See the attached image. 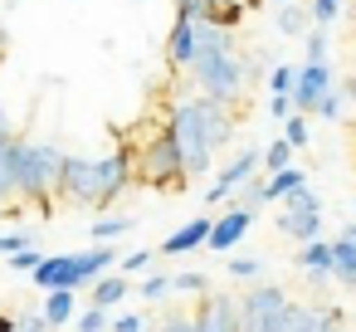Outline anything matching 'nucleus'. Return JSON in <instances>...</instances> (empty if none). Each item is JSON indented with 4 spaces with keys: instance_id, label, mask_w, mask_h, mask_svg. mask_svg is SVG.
Masks as SVG:
<instances>
[{
    "instance_id": "obj_1",
    "label": "nucleus",
    "mask_w": 356,
    "mask_h": 332,
    "mask_svg": "<svg viewBox=\"0 0 356 332\" xmlns=\"http://www.w3.org/2000/svg\"><path fill=\"white\" fill-rule=\"evenodd\" d=\"M171 137L181 147V171L186 176H205L210 157L234 137V108L215 103V98H186L171 108Z\"/></svg>"
},
{
    "instance_id": "obj_2",
    "label": "nucleus",
    "mask_w": 356,
    "mask_h": 332,
    "mask_svg": "<svg viewBox=\"0 0 356 332\" xmlns=\"http://www.w3.org/2000/svg\"><path fill=\"white\" fill-rule=\"evenodd\" d=\"M191 74L200 84V98H215L234 108L244 98V59L234 49V30H220L210 20H195V59Z\"/></svg>"
},
{
    "instance_id": "obj_3",
    "label": "nucleus",
    "mask_w": 356,
    "mask_h": 332,
    "mask_svg": "<svg viewBox=\"0 0 356 332\" xmlns=\"http://www.w3.org/2000/svg\"><path fill=\"white\" fill-rule=\"evenodd\" d=\"M59 166H64V152H59L54 142H25V137H20V152H15V186H20V200H30L40 215L54 210Z\"/></svg>"
},
{
    "instance_id": "obj_4",
    "label": "nucleus",
    "mask_w": 356,
    "mask_h": 332,
    "mask_svg": "<svg viewBox=\"0 0 356 332\" xmlns=\"http://www.w3.org/2000/svg\"><path fill=\"white\" fill-rule=\"evenodd\" d=\"M127 166H132V181H147V186H171L181 191L186 186V171H181V147L171 137V127L152 132L142 142V152H127Z\"/></svg>"
},
{
    "instance_id": "obj_5",
    "label": "nucleus",
    "mask_w": 356,
    "mask_h": 332,
    "mask_svg": "<svg viewBox=\"0 0 356 332\" xmlns=\"http://www.w3.org/2000/svg\"><path fill=\"white\" fill-rule=\"evenodd\" d=\"M293 108L298 113H317V118H337L341 113V88H337V74L332 64H302L298 69V84H293Z\"/></svg>"
},
{
    "instance_id": "obj_6",
    "label": "nucleus",
    "mask_w": 356,
    "mask_h": 332,
    "mask_svg": "<svg viewBox=\"0 0 356 332\" xmlns=\"http://www.w3.org/2000/svg\"><path fill=\"white\" fill-rule=\"evenodd\" d=\"M64 200L83 205V210H108V191H103V166L88 161V157H64L59 166V191Z\"/></svg>"
},
{
    "instance_id": "obj_7",
    "label": "nucleus",
    "mask_w": 356,
    "mask_h": 332,
    "mask_svg": "<svg viewBox=\"0 0 356 332\" xmlns=\"http://www.w3.org/2000/svg\"><path fill=\"white\" fill-rule=\"evenodd\" d=\"M288 308H293V298H288L283 288H273V283L249 288L244 303H239V327H244V332H283Z\"/></svg>"
},
{
    "instance_id": "obj_8",
    "label": "nucleus",
    "mask_w": 356,
    "mask_h": 332,
    "mask_svg": "<svg viewBox=\"0 0 356 332\" xmlns=\"http://www.w3.org/2000/svg\"><path fill=\"white\" fill-rule=\"evenodd\" d=\"M278 230L288 235V239H317L322 235V200L307 191V186H298V191H288L283 196V210H278Z\"/></svg>"
},
{
    "instance_id": "obj_9",
    "label": "nucleus",
    "mask_w": 356,
    "mask_h": 332,
    "mask_svg": "<svg viewBox=\"0 0 356 332\" xmlns=\"http://www.w3.org/2000/svg\"><path fill=\"white\" fill-rule=\"evenodd\" d=\"M191 327L195 332H244L239 327V303L225 298V293H205L200 308H195V317H191Z\"/></svg>"
},
{
    "instance_id": "obj_10",
    "label": "nucleus",
    "mask_w": 356,
    "mask_h": 332,
    "mask_svg": "<svg viewBox=\"0 0 356 332\" xmlns=\"http://www.w3.org/2000/svg\"><path fill=\"white\" fill-rule=\"evenodd\" d=\"M254 171H259V152L249 147V152H239V157H234V161H229V166H225L215 181H210V191H205V205H225V200H229V196H234V191H239V186L254 176Z\"/></svg>"
},
{
    "instance_id": "obj_11",
    "label": "nucleus",
    "mask_w": 356,
    "mask_h": 332,
    "mask_svg": "<svg viewBox=\"0 0 356 332\" xmlns=\"http://www.w3.org/2000/svg\"><path fill=\"white\" fill-rule=\"evenodd\" d=\"M254 220H259L254 210H239V205H229L225 215H215V220H210V235H205V244H210L215 254H229V249H234V244L249 235V225H254Z\"/></svg>"
},
{
    "instance_id": "obj_12",
    "label": "nucleus",
    "mask_w": 356,
    "mask_h": 332,
    "mask_svg": "<svg viewBox=\"0 0 356 332\" xmlns=\"http://www.w3.org/2000/svg\"><path fill=\"white\" fill-rule=\"evenodd\" d=\"M283 332H341V313H337V308H317V303H312V308L293 303Z\"/></svg>"
},
{
    "instance_id": "obj_13",
    "label": "nucleus",
    "mask_w": 356,
    "mask_h": 332,
    "mask_svg": "<svg viewBox=\"0 0 356 332\" xmlns=\"http://www.w3.org/2000/svg\"><path fill=\"white\" fill-rule=\"evenodd\" d=\"M35 283H40L44 293H54V288H79L74 254H44V259L35 264Z\"/></svg>"
},
{
    "instance_id": "obj_14",
    "label": "nucleus",
    "mask_w": 356,
    "mask_h": 332,
    "mask_svg": "<svg viewBox=\"0 0 356 332\" xmlns=\"http://www.w3.org/2000/svg\"><path fill=\"white\" fill-rule=\"evenodd\" d=\"M166 59H171V69H191V59H195V20H186V15H176V20H171Z\"/></svg>"
},
{
    "instance_id": "obj_15",
    "label": "nucleus",
    "mask_w": 356,
    "mask_h": 332,
    "mask_svg": "<svg viewBox=\"0 0 356 332\" xmlns=\"http://www.w3.org/2000/svg\"><path fill=\"white\" fill-rule=\"evenodd\" d=\"M15 152H20V137H15V132H0V205H15V200H20V186H15Z\"/></svg>"
},
{
    "instance_id": "obj_16",
    "label": "nucleus",
    "mask_w": 356,
    "mask_h": 332,
    "mask_svg": "<svg viewBox=\"0 0 356 332\" xmlns=\"http://www.w3.org/2000/svg\"><path fill=\"white\" fill-rule=\"evenodd\" d=\"M210 220H215V215H200V220H191V225L171 230V235L161 239V249H156V254H191V249H200V244H205V235H210Z\"/></svg>"
},
{
    "instance_id": "obj_17",
    "label": "nucleus",
    "mask_w": 356,
    "mask_h": 332,
    "mask_svg": "<svg viewBox=\"0 0 356 332\" xmlns=\"http://www.w3.org/2000/svg\"><path fill=\"white\" fill-rule=\"evenodd\" d=\"M113 264H118V254H113L108 244H93L88 254H74V269H79V288H83V283H93V278H103V274H108Z\"/></svg>"
},
{
    "instance_id": "obj_18",
    "label": "nucleus",
    "mask_w": 356,
    "mask_h": 332,
    "mask_svg": "<svg viewBox=\"0 0 356 332\" xmlns=\"http://www.w3.org/2000/svg\"><path fill=\"white\" fill-rule=\"evenodd\" d=\"M127 293H137L132 288V278H122V274H103V278H93V308H118Z\"/></svg>"
},
{
    "instance_id": "obj_19",
    "label": "nucleus",
    "mask_w": 356,
    "mask_h": 332,
    "mask_svg": "<svg viewBox=\"0 0 356 332\" xmlns=\"http://www.w3.org/2000/svg\"><path fill=\"white\" fill-rule=\"evenodd\" d=\"M298 186H307V171H298V166L273 171V176L264 181V205H268V200H283V196H288V191H298Z\"/></svg>"
},
{
    "instance_id": "obj_20",
    "label": "nucleus",
    "mask_w": 356,
    "mask_h": 332,
    "mask_svg": "<svg viewBox=\"0 0 356 332\" xmlns=\"http://www.w3.org/2000/svg\"><path fill=\"white\" fill-rule=\"evenodd\" d=\"M332 278H341L346 288H356V244L332 239Z\"/></svg>"
},
{
    "instance_id": "obj_21",
    "label": "nucleus",
    "mask_w": 356,
    "mask_h": 332,
    "mask_svg": "<svg viewBox=\"0 0 356 332\" xmlns=\"http://www.w3.org/2000/svg\"><path fill=\"white\" fill-rule=\"evenodd\" d=\"M44 322H49V327L74 322V288H54V293L44 298Z\"/></svg>"
},
{
    "instance_id": "obj_22",
    "label": "nucleus",
    "mask_w": 356,
    "mask_h": 332,
    "mask_svg": "<svg viewBox=\"0 0 356 332\" xmlns=\"http://www.w3.org/2000/svg\"><path fill=\"white\" fill-rule=\"evenodd\" d=\"M298 259H302V269H307V274H317V278H327V274H332V244H327V239H307V249H302Z\"/></svg>"
},
{
    "instance_id": "obj_23",
    "label": "nucleus",
    "mask_w": 356,
    "mask_h": 332,
    "mask_svg": "<svg viewBox=\"0 0 356 332\" xmlns=\"http://www.w3.org/2000/svg\"><path fill=\"white\" fill-rule=\"evenodd\" d=\"M273 25H278V35H288V40H298V35H307V10H298V6H283Z\"/></svg>"
},
{
    "instance_id": "obj_24",
    "label": "nucleus",
    "mask_w": 356,
    "mask_h": 332,
    "mask_svg": "<svg viewBox=\"0 0 356 332\" xmlns=\"http://www.w3.org/2000/svg\"><path fill=\"white\" fill-rule=\"evenodd\" d=\"M132 230V215H108V220H93V239L103 244V239H118V235H127Z\"/></svg>"
},
{
    "instance_id": "obj_25",
    "label": "nucleus",
    "mask_w": 356,
    "mask_h": 332,
    "mask_svg": "<svg viewBox=\"0 0 356 332\" xmlns=\"http://www.w3.org/2000/svg\"><path fill=\"white\" fill-rule=\"evenodd\" d=\"M264 166H268V176H273V171H283V166H293V147H288L283 137H273V142H268V152H264Z\"/></svg>"
},
{
    "instance_id": "obj_26",
    "label": "nucleus",
    "mask_w": 356,
    "mask_h": 332,
    "mask_svg": "<svg viewBox=\"0 0 356 332\" xmlns=\"http://www.w3.org/2000/svg\"><path fill=\"white\" fill-rule=\"evenodd\" d=\"M152 254H156V249H137V254H122V259H118V274H122V278H132V274H147Z\"/></svg>"
},
{
    "instance_id": "obj_27",
    "label": "nucleus",
    "mask_w": 356,
    "mask_h": 332,
    "mask_svg": "<svg viewBox=\"0 0 356 332\" xmlns=\"http://www.w3.org/2000/svg\"><path fill=\"white\" fill-rule=\"evenodd\" d=\"M302 45H307V64H327V30H307Z\"/></svg>"
},
{
    "instance_id": "obj_28",
    "label": "nucleus",
    "mask_w": 356,
    "mask_h": 332,
    "mask_svg": "<svg viewBox=\"0 0 356 332\" xmlns=\"http://www.w3.org/2000/svg\"><path fill=\"white\" fill-rule=\"evenodd\" d=\"M283 142L288 147H307L312 137H307V118L302 113H288V132H283Z\"/></svg>"
},
{
    "instance_id": "obj_29",
    "label": "nucleus",
    "mask_w": 356,
    "mask_h": 332,
    "mask_svg": "<svg viewBox=\"0 0 356 332\" xmlns=\"http://www.w3.org/2000/svg\"><path fill=\"white\" fill-rule=\"evenodd\" d=\"M166 288H171V274H147L137 293H142L147 303H156V298H166Z\"/></svg>"
},
{
    "instance_id": "obj_30",
    "label": "nucleus",
    "mask_w": 356,
    "mask_h": 332,
    "mask_svg": "<svg viewBox=\"0 0 356 332\" xmlns=\"http://www.w3.org/2000/svg\"><path fill=\"white\" fill-rule=\"evenodd\" d=\"M337 10H341V0H312V15H307V20H312L317 30H327V25L337 20Z\"/></svg>"
},
{
    "instance_id": "obj_31",
    "label": "nucleus",
    "mask_w": 356,
    "mask_h": 332,
    "mask_svg": "<svg viewBox=\"0 0 356 332\" xmlns=\"http://www.w3.org/2000/svg\"><path fill=\"white\" fill-rule=\"evenodd\" d=\"M293 84H298V69H288V64L268 69V88H273V93H293Z\"/></svg>"
},
{
    "instance_id": "obj_32",
    "label": "nucleus",
    "mask_w": 356,
    "mask_h": 332,
    "mask_svg": "<svg viewBox=\"0 0 356 332\" xmlns=\"http://www.w3.org/2000/svg\"><path fill=\"white\" fill-rule=\"evenodd\" d=\"M35 244V235L30 230H10V235H0V254H20V249H30Z\"/></svg>"
},
{
    "instance_id": "obj_33",
    "label": "nucleus",
    "mask_w": 356,
    "mask_h": 332,
    "mask_svg": "<svg viewBox=\"0 0 356 332\" xmlns=\"http://www.w3.org/2000/svg\"><path fill=\"white\" fill-rule=\"evenodd\" d=\"M200 288H210L205 274H176L171 278V293H200Z\"/></svg>"
},
{
    "instance_id": "obj_34",
    "label": "nucleus",
    "mask_w": 356,
    "mask_h": 332,
    "mask_svg": "<svg viewBox=\"0 0 356 332\" xmlns=\"http://www.w3.org/2000/svg\"><path fill=\"white\" fill-rule=\"evenodd\" d=\"M79 332H108V313H103V308L79 313Z\"/></svg>"
},
{
    "instance_id": "obj_35",
    "label": "nucleus",
    "mask_w": 356,
    "mask_h": 332,
    "mask_svg": "<svg viewBox=\"0 0 356 332\" xmlns=\"http://www.w3.org/2000/svg\"><path fill=\"white\" fill-rule=\"evenodd\" d=\"M44 254L30 244V249H20V254H10V269H20V274H35V264H40Z\"/></svg>"
},
{
    "instance_id": "obj_36",
    "label": "nucleus",
    "mask_w": 356,
    "mask_h": 332,
    "mask_svg": "<svg viewBox=\"0 0 356 332\" xmlns=\"http://www.w3.org/2000/svg\"><path fill=\"white\" fill-rule=\"evenodd\" d=\"M108 332H147V317L142 313H122L118 322H108Z\"/></svg>"
},
{
    "instance_id": "obj_37",
    "label": "nucleus",
    "mask_w": 356,
    "mask_h": 332,
    "mask_svg": "<svg viewBox=\"0 0 356 332\" xmlns=\"http://www.w3.org/2000/svg\"><path fill=\"white\" fill-rule=\"evenodd\" d=\"M15 332H49V322H44V313H25V317H15Z\"/></svg>"
},
{
    "instance_id": "obj_38",
    "label": "nucleus",
    "mask_w": 356,
    "mask_h": 332,
    "mask_svg": "<svg viewBox=\"0 0 356 332\" xmlns=\"http://www.w3.org/2000/svg\"><path fill=\"white\" fill-rule=\"evenodd\" d=\"M229 274L234 278H259V259H229Z\"/></svg>"
},
{
    "instance_id": "obj_39",
    "label": "nucleus",
    "mask_w": 356,
    "mask_h": 332,
    "mask_svg": "<svg viewBox=\"0 0 356 332\" xmlns=\"http://www.w3.org/2000/svg\"><path fill=\"white\" fill-rule=\"evenodd\" d=\"M268 113H273V118H288V113H293V98H288V93H273Z\"/></svg>"
},
{
    "instance_id": "obj_40",
    "label": "nucleus",
    "mask_w": 356,
    "mask_h": 332,
    "mask_svg": "<svg viewBox=\"0 0 356 332\" xmlns=\"http://www.w3.org/2000/svg\"><path fill=\"white\" fill-rule=\"evenodd\" d=\"M156 332H195V327H191V317H176V313H171V317H166Z\"/></svg>"
},
{
    "instance_id": "obj_41",
    "label": "nucleus",
    "mask_w": 356,
    "mask_h": 332,
    "mask_svg": "<svg viewBox=\"0 0 356 332\" xmlns=\"http://www.w3.org/2000/svg\"><path fill=\"white\" fill-rule=\"evenodd\" d=\"M200 6H205V0H181V6H176V15H186V20H200Z\"/></svg>"
},
{
    "instance_id": "obj_42",
    "label": "nucleus",
    "mask_w": 356,
    "mask_h": 332,
    "mask_svg": "<svg viewBox=\"0 0 356 332\" xmlns=\"http://www.w3.org/2000/svg\"><path fill=\"white\" fill-rule=\"evenodd\" d=\"M341 98H351V103H356V74H351V79L341 84Z\"/></svg>"
},
{
    "instance_id": "obj_43",
    "label": "nucleus",
    "mask_w": 356,
    "mask_h": 332,
    "mask_svg": "<svg viewBox=\"0 0 356 332\" xmlns=\"http://www.w3.org/2000/svg\"><path fill=\"white\" fill-rule=\"evenodd\" d=\"M0 332H15V317L10 313H0Z\"/></svg>"
},
{
    "instance_id": "obj_44",
    "label": "nucleus",
    "mask_w": 356,
    "mask_h": 332,
    "mask_svg": "<svg viewBox=\"0 0 356 332\" xmlns=\"http://www.w3.org/2000/svg\"><path fill=\"white\" fill-rule=\"evenodd\" d=\"M341 239H346V244H356V225H351V230H346V235H341Z\"/></svg>"
},
{
    "instance_id": "obj_45",
    "label": "nucleus",
    "mask_w": 356,
    "mask_h": 332,
    "mask_svg": "<svg viewBox=\"0 0 356 332\" xmlns=\"http://www.w3.org/2000/svg\"><path fill=\"white\" fill-rule=\"evenodd\" d=\"M273 6H288V0H273Z\"/></svg>"
}]
</instances>
